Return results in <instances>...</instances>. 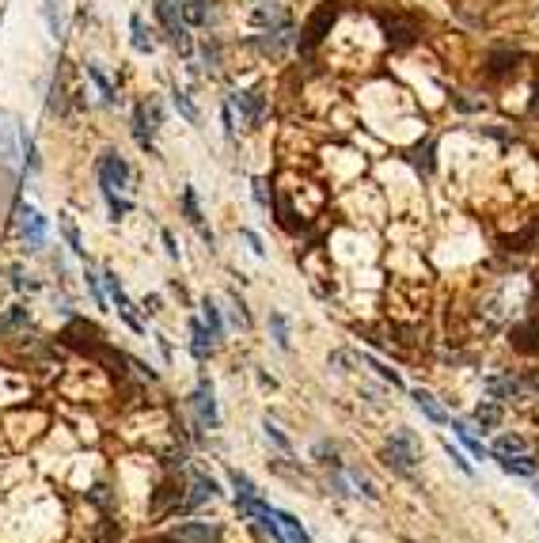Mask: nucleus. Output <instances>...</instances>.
<instances>
[{
    "instance_id": "nucleus-1",
    "label": "nucleus",
    "mask_w": 539,
    "mask_h": 543,
    "mask_svg": "<svg viewBox=\"0 0 539 543\" xmlns=\"http://www.w3.org/2000/svg\"><path fill=\"white\" fill-rule=\"evenodd\" d=\"M384 464L402 479H418V464H422V445L410 429H395L384 445Z\"/></svg>"
},
{
    "instance_id": "nucleus-2",
    "label": "nucleus",
    "mask_w": 539,
    "mask_h": 543,
    "mask_svg": "<svg viewBox=\"0 0 539 543\" xmlns=\"http://www.w3.org/2000/svg\"><path fill=\"white\" fill-rule=\"evenodd\" d=\"M156 20L164 27V35L171 38V46L179 53H191V31L183 23V8L179 0H156Z\"/></svg>"
},
{
    "instance_id": "nucleus-3",
    "label": "nucleus",
    "mask_w": 539,
    "mask_h": 543,
    "mask_svg": "<svg viewBox=\"0 0 539 543\" xmlns=\"http://www.w3.org/2000/svg\"><path fill=\"white\" fill-rule=\"evenodd\" d=\"M334 20H339V0H327V4H319V8L312 12V20L304 23V31H301V50L312 53V50L323 43V38L331 35Z\"/></svg>"
},
{
    "instance_id": "nucleus-4",
    "label": "nucleus",
    "mask_w": 539,
    "mask_h": 543,
    "mask_svg": "<svg viewBox=\"0 0 539 543\" xmlns=\"http://www.w3.org/2000/svg\"><path fill=\"white\" fill-rule=\"evenodd\" d=\"M61 338L69 346H76V350H84V354H91L96 358V350L103 346V331L96 327V323H88V319H73L69 327L61 331Z\"/></svg>"
},
{
    "instance_id": "nucleus-5",
    "label": "nucleus",
    "mask_w": 539,
    "mask_h": 543,
    "mask_svg": "<svg viewBox=\"0 0 539 543\" xmlns=\"http://www.w3.org/2000/svg\"><path fill=\"white\" fill-rule=\"evenodd\" d=\"M96 171H99V186L103 190H126L129 186V164L118 153H103L99 156V164H96Z\"/></svg>"
},
{
    "instance_id": "nucleus-6",
    "label": "nucleus",
    "mask_w": 539,
    "mask_h": 543,
    "mask_svg": "<svg viewBox=\"0 0 539 543\" xmlns=\"http://www.w3.org/2000/svg\"><path fill=\"white\" fill-rule=\"evenodd\" d=\"M103 281H106V293H111V301H114V308H118V316H122L137 334H145V319L137 316V308H133V301L126 296V289L118 285V278H114V274H103Z\"/></svg>"
},
{
    "instance_id": "nucleus-7",
    "label": "nucleus",
    "mask_w": 539,
    "mask_h": 543,
    "mask_svg": "<svg viewBox=\"0 0 539 543\" xmlns=\"http://www.w3.org/2000/svg\"><path fill=\"white\" fill-rule=\"evenodd\" d=\"M20 232H23V240H27V248L31 251L46 248V216L38 209H31V206H23L20 209Z\"/></svg>"
},
{
    "instance_id": "nucleus-8",
    "label": "nucleus",
    "mask_w": 539,
    "mask_h": 543,
    "mask_svg": "<svg viewBox=\"0 0 539 543\" xmlns=\"http://www.w3.org/2000/svg\"><path fill=\"white\" fill-rule=\"evenodd\" d=\"M191 403H194V414H198L201 426H209V429L221 426V411H217V399H213V384H209V380H201Z\"/></svg>"
},
{
    "instance_id": "nucleus-9",
    "label": "nucleus",
    "mask_w": 539,
    "mask_h": 543,
    "mask_svg": "<svg viewBox=\"0 0 539 543\" xmlns=\"http://www.w3.org/2000/svg\"><path fill=\"white\" fill-rule=\"evenodd\" d=\"M509 342H513L517 354H539V319H524L509 331Z\"/></svg>"
},
{
    "instance_id": "nucleus-10",
    "label": "nucleus",
    "mask_w": 539,
    "mask_h": 543,
    "mask_svg": "<svg viewBox=\"0 0 539 543\" xmlns=\"http://www.w3.org/2000/svg\"><path fill=\"white\" fill-rule=\"evenodd\" d=\"M380 23H384V35L392 46H410L418 35V23L407 16H380Z\"/></svg>"
},
{
    "instance_id": "nucleus-11",
    "label": "nucleus",
    "mask_w": 539,
    "mask_h": 543,
    "mask_svg": "<svg viewBox=\"0 0 539 543\" xmlns=\"http://www.w3.org/2000/svg\"><path fill=\"white\" fill-rule=\"evenodd\" d=\"M274 524H277V536H281V543H312V536L304 532V524L293 517V513H281V509H274Z\"/></svg>"
},
{
    "instance_id": "nucleus-12",
    "label": "nucleus",
    "mask_w": 539,
    "mask_h": 543,
    "mask_svg": "<svg viewBox=\"0 0 539 543\" xmlns=\"http://www.w3.org/2000/svg\"><path fill=\"white\" fill-rule=\"evenodd\" d=\"M487 391L494 399H520L524 396V380H517V376H490Z\"/></svg>"
},
{
    "instance_id": "nucleus-13",
    "label": "nucleus",
    "mask_w": 539,
    "mask_h": 543,
    "mask_svg": "<svg viewBox=\"0 0 539 543\" xmlns=\"http://www.w3.org/2000/svg\"><path fill=\"white\" fill-rule=\"evenodd\" d=\"M175 536L179 539H186V543H217V528L213 524H198V521H186V524H179L175 528Z\"/></svg>"
},
{
    "instance_id": "nucleus-14",
    "label": "nucleus",
    "mask_w": 539,
    "mask_h": 543,
    "mask_svg": "<svg viewBox=\"0 0 539 543\" xmlns=\"http://www.w3.org/2000/svg\"><path fill=\"white\" fill-rule=\"evenodd\" d=\"M191 354L198 358V361H209V354H213V334H209V327L206 323H191Z\"/></svg>"
},
{
    "instance_id": "nucleus-15",
    "label": "nucleus",
    "mask_w": 539,
    "mask_h": 543,
    "mask_svg": "<svg viewBox=\"0 0 539 543\" xmlns=\"http://www.w3.org/2000/svg\"><path fill=\"white\" fill-rule=\"evenodd\" d=\"M152 130H156V126H148V106L141 103L137 111H133V138H137V145L145 148V153H156V145H152Z\"/></svg>"
},
{
    "instance_id": "nucleus-16",
    "label": "nucleus",
    "mask_w": 539,
    "mask_h": 543,
    "mask_svg": "<svg viewBox=\"0 0 539 543\" xmlns=\"http://www.w3.org/2000/svg\"><path fill=\"white\" fill-rule=\"evenodd\" d=\"M232 103L239 106V114H244L247 122H259L262 118V106H266V99H262L259 91H236Z\"/></svg>"
},
{
    "instance_id": "nucleus-17",
    "label": "nucleus",
    "mask_w": 539,
    "mask_h": 543,
    "mask_svg": "<svg viewBox=\"0 0 539 543\" xmlns=\"http://www.w3.org/2000/svg\"><path fill=\"white\" fill-rule=\"evenodd\" d=\"M517 53L513 50H497V53H490V65H487V76H494V80H502V76H509V73H517Z\"/></svg>"
},
{
    "instance_id": "nucleus-18",
    "label": "nucleus",
    "mask_w": 539,
    "mask_h": 543,
    "mask_svg": "<svg viewBox=\"0 0 539 543\" xmlns=\"http://www.w3.org/2000/svg\"><path fill=\"white\" fill-rule=\"evenodd\" d=\"M414 406H418V411H422V414L429 418V422H437V426L449 422V414H444V406H441L434 396H429V391H422V388L414 391Z\"/></svg>"
},
{
    "instance_id": "nucleus-19",
    "label": "nucleus",
    "mask_w": 539,
    "mask_h": 543,
    "mask_svg": "<svg viewBox=\"0 0 539 543\" xmlns=\"http://www.w3.org/2000/svg\"><path fill=\"white\" fill-rule=\"evenodd\" d=\"M191 479H194V498L186 501V506H198V501H206V498H221L217 479H209L206 471H191Z\"/></svg>"
},
{
    "instance_id": "nucleus-20",
    "label": "nucleus",
    "mask_w": 539,
    "mask_h": 543,
    "mask_svg": "<svg viewBox=\"0 0 539 543\" xmlns=\"http://www.w3.org/2000/svg\"><path fill=\"white\" fill-rule=\"evenodd\" d=\"M129 31H133L129 43H133V50H137V53H152V50H156V38H152V31L145 27L141 16H133V20H129Z\"/></svg>"
},
{
    "instance_id": "nucleus-21",
    "label": "nucleus",
    "mask_w": 539,
    "mask_h": 543,
    "mask_svg": "<svg viewBox=\"0 0 539 543\" xmlns=\"http://www.w3.org/2000/svg\"><path fill=\"white\" fill-rule=\"evenodd\" d=\"M497 464H502V471L524 475V479H532V475H535V460L524 456V452H517V456H497Z\"/></svg>"
},
{
    "instance_id": "nucleus-22",
    "label": "nucleus",
    "mask_w": 539,
    "mask_h": 543,
    "mask_svg": "<svg viewBox=\"0 0 539 543\" xmlns=\"http://www.w3.org/2000/svg\"><path fill=\"white\" fill-rule=\"evenodd\" d=\"M452 429H456V437H460V441L467 445V449H471V456H475V460H487V456H490V449H487V445H482V441L475 437V429H471V426H464V422H452Z\"/></svg>"
},
{
    "instance_id": "nucleus-23",
    "label": "nucleus",
    "mask_w": 539,
    "mask_h": 543,
    "mask_svg": "<svg viewBox=\"0 0 539 543\" xmlns=\"http://www.w3.org/2000/svg\"><path fill=\"white\" fill-rule=\"evenodd\" d=\"M209 0H186V4H179L183 8V23L186 27H201V23H206L209 20Z\"/></svg>"
},
{
    "instance_id": "nucleus-24",
    "label": "nucleus",
    "mask_w": 539,
    "mask_h": 543,
    "mask_svg": "<svg viewBox=\"0 0 539 543\" xmlns=\"http://www.w3.org/2000/svg\"><path fill=\"white\" fill-rule=\"evenodd\" d=\"M270 334H274L277 350H289V346H293V338H289V319L281 316V311H270Z\"/></svg>"
},
{
    "instance_id": "nucleus-25",
    "label": "nucleus",
    "mask_w": 539,
    "mask_h": 543,
    "mask_svg": "<svg viewBox=\"0 0 539 543\" xmlns=\"http://www.w3.org/2000/svg\"><path fill=\"white\" fill-rule=\"evenodd\" d=\"M475 422L482 429H497V426H502V406H497V403H479L475 406Z\"/></svg>"
},
{
    "instance_id": "nucleus-26",
    "label": "nucleus",
    "mask_w": 539,
    "mask_h": 543,
    "mask_svg": "<svg viewBox=\"0 0 539 543\" xmlns=\"http://www.w3.org/2000/svg\"><path fill=\"white\" fill-rule=\"evenodd\" d=\"M88 80H91V84H96L99 88V95H103V103H118V91L111 88V80H106L103 73H99V65H88Z\"/></svg>"
},
{
    "instance_id": "nucleus-27",
    "label": "nucleus",
    "mask_w": 539,
    "mask_h": 543,
    "mask_svg": "<svg viewBox=\"0 0 539 543\" xmlns=\"http://www.w3.org/2000/svg\"><path fill=\"white\" fill-rule=\"evenodd\" d=\"M517 452H524V437H517V433H505V437H497L494 449H490V456H517Z\"/></svg>"
},
{
    "instance_id": "nucleus-28",
    "label": "nucleus",
    "mask_w": 539,
    "mask_h": 543,
    "mask_svg": "<svg viewBox=\"0 0 539 543\" xmlns=\"http://www.w3.org/2000/svg\"><path fill=\"white\" fill-rule=\"evenodd\" d=\"M43 12H46V27H50V35H53V38H61V31H65V20H61V0H46Z\"/></svg>"
},
{
    "instance_id": "nucleus-29",
    "label": "nucleus",
    "mask_w": 539,
    "mask_h": 543,
    "mask_svg": "<svg viewBox=\"0 0 539 543\" xmlns=\"http://www.w3.org/2000/svg\"><path fill=\"white\" fill-rule=\"evenodd\" d=\"M171 103H175V111H179L186 122H198V106L191 103V95H186L183 88H171Z\"/></svg>"
},
{
    "instance_id": "nucleus-30",
    "label": "nucleus",
    "mask_w": 539,
    "mask_h": 543,
    "mask_svg": "<svg viewBox=\"0 0 539 543\" xmlns=\"http://www.w3.org/2000/svg\"><path fill=\"white\" fill-rule=\"evenodd\" d=\"M346 479H349V483H354V486H357V491H361V494H365L369 501H376V498H380V494H376V486H372V479H369V475H365V471H357V468H346Z\"/></svg>"
},
{
    "instance_id": "nucleus-31",
    "label": "nucleus",
    "mask_w": 539,
    "mask_h": 543,
    "mask_svg": "<svg viewBox=\"0 0 539 543\" xmlns=\"http://www.w3.org/2000/svg\"><path fill=\"white\" fill-rule=\"evenodd\" d=\"M201 311H206V323H209V334L213 338H224V319H221V311L213 301H201Z\"/></svg>"
},
{
    "instance_id": "nucleus-32",
    "label": "nucleus",
    "mask_w": 539,
    "mask_h": 543,
    "mask_svg": "<svg viewBox=\"0 0 539 543\" xmlns=\"http://www.w3.org/2000/svg\"><path fill=\"white\" fill-rule=\"evenodd\" d=\"M183 213H186V221H191L194 228H201V209H198L194 186H186V190H183Z\"/></svg>"
},
{
    "instance_id": "nucleus-33",
    "label": "nucleus",
    "mask_w": 539,
    "mask_h": 543,
    "mask_svg": "<svg viewBox=\"0 0 539 543\" xmlns=\"http://www.w3.org/2000/svg\"><path fill=\"white\" fill-rule=\"evenodd\" d=\"M228 479H232V486H236V494H239V498H259V491H254V483L247 479L244 471H228Z\"/></svg>"
},
{
    "instance_id": "nucleus-34",
    "label": "nucleus",
    "mask_w": 539,
    "mask_h": 543,
    "mask_svg": "<svg viewBox=\"0 0 539 543\" xmlns=\"http://www.w3.org/2000/svg\"><path fill=\"white\" fill-rule=\"evenodd\" d=\"M251 198H254V206H259V209L274 206V194L266 190V179H251Z\"/></svg>"
},
{
    "instance_id": "nucleus-35",
    "label": "nucleus",
    "mask_w": 539,
    "mask_h": 543,
    "mask_svg": "<svg viewBox=\"0 0 539 543\" xmlns=\"http://www.w3.org/2000/svg\"><path fill=\"white\" fill-rule=\"evenodd\" d=\"M103 198H106V206H111V216H114V221H122V216L133 209L126 198H118V194H114V190H103Z\"/></svg>"
},
{
    "instance_id": "nucleus-36",
    "label": "nucleus",
    "mask_w": 539,
    "mask_h": 543,
    "mask_svg": "<svg viewBox=\"0 0 539 543\" xmlns=\"http://www.w3.org/2000/svg\"><path fill=\"white\" fill-rule=\"evenodd\" d=\"M365 365H369V369H376V376H384V380H387V384H392V388H402V376H399L395 369H387L384 361H376V358H365Z\"/></svg>"
},
{
    "instance_id": "nucleus-37",
    "label": "nucleus",
    "mask_w": 539,
    "mask_h": 543,
    "mask_svg": "<svg viewBox=\"0 0 539 543\" xmlns=\"http://www.w3.org/2000/svg\"><path fill=\"white\" fill-rule=\"evenodd\" d=\"M444 452H449V456H452V464H456V468H460L464 475H475V468H471V460H467V456H464L460 449H452V441H444Z\"/></svg>"
},
{
    "instance_id": "nucleus-38",
    "label": "nucleus",
    "mask_w": 539,
    "mask_h": 543,
    "mask_svg": "<svg viewBox=\"0 0 539 543\" xmlns=\"http://www.w3.org/2000/svg\"><path fill=\"white\" fill-rule=\"evenodd\" d=\"M429 156H434V145H426V148H414L410 164H414V168H422V171H429V168H434V160H429Z\"/></svg>"
},
{
    "instance_id": "nucleus-39",
    "label": "nucleus",
    "mask_w": 539,
    "mask_h": 543,
    "mask_svg": "<svg viewBox=\"0 0 539 543\" xmlns=\"http://www.w3.org/2000/svg\"><path fill=\"white\" fill-rule=\"evenodd\" d=\"M61 232H65V240H69V248L80 255V251H84V248H80V232H76V224L69 221V216H61Z\"/></svg>"
},
{
    "instance_id": "nucleus-40",
    "label": "nucleus",
    "mask_w": 539,
    "mask_h": 543,
    "mask_svg": "<svg viewBox=\"0 0 539 543\" xmlns=\"http://www.w3.org/2000/svg\"><path fill=\"white\" fill-rule=\"evenodd\" d=\"M266 437H270V441H274V445H277V449H281V452H293V445H289V437H285V433H281V429H277L274 422H266Z\"/></svg>"
},
{
    "instance_id": "nucleus-41",
    "label": "nucleus",
    "mask_w": 539,
    "mask_h": 543,
    "mask_svg": "<svg viewBox=\"0 0 539 543\" xmlns=\"http://www.w3.org/2000/svg\"><path fill=\"white\" fill-rule=\"evenodd\" d=\"M201 53H206V65H217L221 61V46L217 43H206V46H201Z\"/></svg>"
},
{
    "instance_id": "nucleus-42",
    "label": "nucleus",
    "mask_w": 539,
    "mask_h": 543,
    "mask_svg": "<svg viewBox=\"0 0 539 543\" xmlns=\"http://www.w3.org/2000/svg\"><path fill=\"white\" fill-rule=\"evenodd\" d=\"M244 240L251 243V251H254V255H259V259H262V255H266V248H262V240H259V236H254V232H251V228H244Z\"/></svg>"
},
{
    "instance_id": "nucleus-43",
    "label": "nucleus",
    "mask_w": 539,
    "mask_h": 543,
    "mask_svg": "<svg viewBox=\"0 0 539 543\" xmlns=\"http://www.w3.org/2000/svg\"><path fill=\"white\" fill-rule=\"evenodd\" d=\"M91 498L99 501V506H111V494H106V486L99 483V486H91Z\"/></svg>"
},
{
    "instance_id": "nucleus-44",
    "label": "nucleus",
    "mask_w": 539,
    "mask_h": 543,
    "mask_svg": "<svg viewBox=\"0 0 539 543\" xmlns=\"http://www.w3.org/2000/svg\"><path fill=\"white\" fill-rule=\"evenodd\" d=\"M224 133H228V138H236V122H232V106H224Z\"/></svg>"
},
{
    "instance_id": "nucleus-45",
    "label": "nucleus",
    "mask_w": 539,
    "mask_h": 543,
    "mask_svg": "<svg viewBox=\"0 0 539 543\" xmlns=\"http://www.w3.org/2000/svg\"><path fill=\"white\" fill-rule=\"evenodd\" d=\"M164 248H168V255H171V259H179V248H175V236L168 232V228H164Z\"/></svg>"
},
{
    "instance_id": "nucleus-46",
    "label": "nucleus",
    "mask_w": 539,
    "mask_h": 543,
    "mask_svg": "<svg viewBox=\"0 0 539 543\" xmlns=\"http://www.w3.org/2000/svg\"><path fill=\"white\" fill-rule=\"evenodd\" d=\"M145 308L156 316V311H160V296H156V293H152V296H145Z\"/></svg>"
},
{
    "instance_id": "nucleus-47",
    "label": "nucleus",
    "mask_w": 539,
    "mask_h": 543,
    "mask_svg": "<svg viewBox=\"0 0 539 543\" xmlns=\"http://www.w3.org/2000/svg\"><path fill=\"white\" fill-rule=\"evenodd\" d=\"M532 114L539 118V80H535V99H532Z\"/></svg>"
},
{
    "instance_id": "nucleus-48",
    "label": "nucleus",
    "mask_w": 539,
    "mask_h": 543,
    "mask_svg": "<svg viewBox=\"0 0 539 543\" xmlns=\"http://www.w3.org/2000/svg\"><path fill=\"white\" fill-rule=\"evenodd\" d=\"M152 543H186V539H179V536H168V539H152Z\"/></svg>"
},
{
    "instance_id": "nucleus-49",
    "label": "nucleus",
    "mask_w": 539,
    "mask_h": 543,
    "mask_svg": "<svg viewBox=\"0 0 539 543\" xmlns=\"http://www.w3.org/2000/svg\"><path fill=\"white\" fill-rule=\"evenodd\" d=\"M535 494H539V486H535Z\"/></svg>"
}]
</instances>
